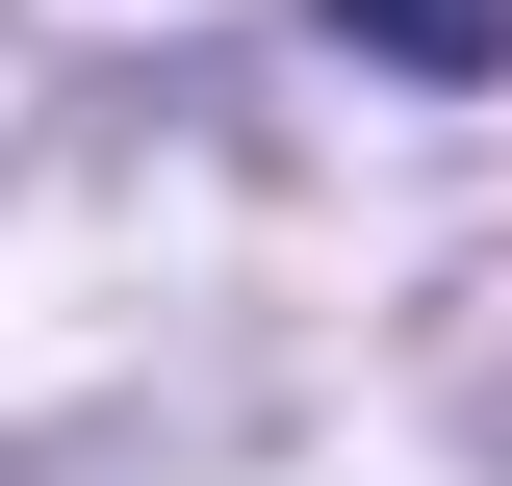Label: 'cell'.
Returning <instances> with one entry per match:
<instances>
[{
  "mask_svg": "<svg viewBox=\"0 0 512 486\" xmlns=\"http://www.w3.org/2000/svg\"><path fill=\"white\" fill-rule=\"evenodd\" d=\"M333 26H359V52H410V77H487V52H512V0H333Z\"/></svg>",
  "mask_w": 512,
  "mask_h": 486,
  "instance_id": "obj_1",
  "label": "cell"
}]
</instances>
